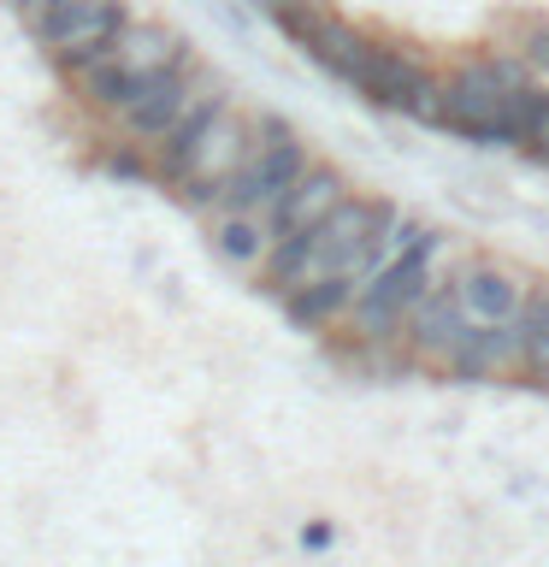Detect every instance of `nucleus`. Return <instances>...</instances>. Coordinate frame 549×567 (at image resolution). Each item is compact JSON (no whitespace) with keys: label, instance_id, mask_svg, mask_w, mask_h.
Returning <instances> with one entry per match:
<instances>
[{"label":"nucleus","instance_id":"nucleus-1","mask_svg":"<svg viewBox=\"0 0 549 567\" xmlns=\"http://www.w3.org/2000/svg\"><path fill=\"white\" fill-rule=\"evenodd\" d=\"M248 136H255V118H242L225 95L195 106V113L177 124L166 142H154V172L184 195L189 207H219L225 184L237 177Z\"/></svg>","mask_w":549,"mask_h":567},{"label":"nucleus","instance_id":"nucleus-2","mask_svg":"<svg viewBox=\"0 0 549 567\" xmlns=\"http://www.w3.org/2000/svg\"><path fill=\"white\" fill-rule=\"evenodd\" d=\"M189 60L195 53L172 24H159V18H124V30L113 35V42H106L95 60H83L77 71H65V78H71L83 106L118 113V106H131L142 95V83H154L159 71L189 65Z\"/></svg>","mask_w":549,"mask_h":567},{"label":"nucleus","instance_id":"nucleus-3","mask_svg":"<svg viewBox=\"0 0 549 567\" xmlns=\"http://www.w3.org/2000/svg\"><path fill=\"white\" fill-rule=\"evenodd\" d=\"M308 166H313L308 142H301V136H296L278 113H260V118H255V136H248V154H242L237 177L225 184L219 207L266 213V219H272L278 202L290 195V184H296V177L308 172Z\"/></svg>","mask_w":549,"mask_h":567},{"label":"nucleus","instance_id":"nucleus-4","mask_svg":"<svg viewBox=\"0 0 549 567\" xmlns=\"http://www.w3.org/2000/svg\"><path fill=\"white\" fill-rule=\"evenodd\" d=\"M520 83H531V65L520 53H478V60H460L449 78H443V131L473 142L496 113H503L508 89H520Z\"/></svg>","mask_w":549,"mask_h":567},{"label":"nucleus","instance_id":"nucleus-5","mask_svg":"<svg viewBox=\"0 0 549 567\" xmlns=\"http://www.w3.org/2000/svg\"><path fill=\"white\" fill-rule=\"evenodd\" d=\"M225 95V83L213 78V71H201V65H172V71H159L154 83H142V95L131 101V106H118V131H124V142H166L177 124H184L195 106H207V101H219Z\"/></svg>","mask_w":549,"mask_h":567},{"label":"nucleus","instance_id":"nucleus-6","mask_svg":"<svg viewBox=\"0 0 549 567\" xmlns=\"http://www.w3.org/2000/svg\"><path fill=\"white\" fill-rule=\"evenodd\" d=\"M124 18H131L124 0H60V7L35 24V42L48 48V60L60 71H77L83 60H95V53L124 30Z\"/></svg>","mask_w":549,"mask_h":567},{"label":"nucleus","instance_id":"nucleus-7","mask_svg":"<svg viewBox=\"0 0 549 567\" xmlns=\"http://www.w3.org/2000/svg\"><path fill=\"white\" fill-rule=\"evenodd\" d=\"M467 331H473V319H467V308H460V296L449 290V284H437V290H425L414 301V313H407V326H402V343H407L414 361L449 372L455 349L467 343Z\"/></svg>","mask_w":549,"mask_h":567},{"label":"nucleus","instance_id":"nucleus-8","mask_svg":"<svg viewBox=\"0 0 549 567\" xmlns=\"http://www.w3.org/2000/svg\"><path fill=\"white\" fill-rule=\"evenodd\" d=\"M425 83H432V71H425L419 53H407V48H396V42H372L366 65L354 71L349 89H361V95H366L372 106H384V113H407Z\"/></svg>","mask_w":549,"mask_h":567},{"label":"nucleus","instance_id":"nucleus-9","mask_svg":"<svg viewBox=\"0 0 549 567\" xmlns=\"http://www.w3.org/2000/svg\"><path fill=\"white\" fill-rule=\"evenodd\" d=\"M455 296H460V308H467L473 326H503V319H520L531 290L520 284V272H508V266L473 260V266H460Z\"/></svg>","mask_w":549,"mask_h":567},{"label":"nucleus","instance_id":"nucleus-10","mask_svg":"<svg viewBox=\"0 0 549 567\" xmlns=\"http://www.w3.org/2000/svg\"><path fill=\"white\" fill-rule=\"evenodd\" d=\"M526 367V349H520V319H503V326H473L467 343L455 349L449 372L467 384H490V379H508V372Z\"/></svg>","mask_w":549,"mask_h":567},{"label":"nucleus","instance_id":"nucleus-11","mask_svg":"<svg viewBox=\"0 0 549 567\" xmlns=\"http://www.w3.org/2000/svg\"><path fill=\"white\" fill-rule=\"evenodd\" d=\"M343 202H349V177L336 166H319V159H313V166L290 184V195L278 202L272 225H278V237H290V230H313L319 219H331Z\"/></svg>","mask_w":549,"mask_h":567},{"label":"nucleus","instance_id":"nucleus-12","mask_svg":"<svg viewBox=\"0 0 549 567\" xmlns=\"http://www.w3.org/2000/svg\"><path fill=\"white\" fill-rule=\"evenodd\" d=\"M278 248V225L266 213H237V207H219L213 219V255H219L230 272H266Z\"/></svg>","mask_w":549,"mask_h":567},{"label":"nucleus","instance_id":"nucleus-13","mask_svg":"<svg viewBox=\"0 0 549 567\" xmlns=\"http://www.w3.org/2000/svg\"><path fill=\"white\" fill-rule=\"evenodd\" d=\"M313 53V65H325L331 78H343V83H354V71L366 65V53H372V35L366 30H354L349 18H319V30L308 35V42H301Z\"/></svg>","mask_w":549,"mask_h":567},{"label":"nucleus","instance_id":"nucleus-14","mask_svg":"<svg viewBox=\"0 0 549 567\" xmlns=\"http://www.w3.org/2000/svg\"><path fill=\"white\" fill-rule=\"evenodd\" d=\"M354 290H361L354 278H313V284H301V290L283 296V313H290L296 326H308V331L336 326V319H349Z\"/></svg>","mask_w":549,"mask_h":567},{"label":"nucleus","instance_id":"nucleus-15","mask_svg":"<svg viewBox=\"0 0 549 567\" xmlns=\"http://www.w3.org/2000/svg\"><path fill=\"white\" fill-rule=\"evenodd\" d=\"M520 349H526V379H538L549 384V290L538 296H526V308H520Z\"/></svg>","mask_w":549,"mask_h":567},{"label":"nucleus","instance_id":"nucleus-16","mask_svg":"<svg viewBox=\"0 0 549 567\" xmlns=\"http://www.w3.org/2000/svg\"><path fill=\"white\" fill-rule=\"evenodd\" d=\"M520 60L531 65V78H549V24H526V35H520Z\"/></svg>","mask_w":549,"mask_h":567},{"label":"nucleus","instance_id":"nucleus-17","mask_svg":"<svg viewBox=\"0 0 549 567\" xmlns=\"http://www.w3.org/2000/svg\"><path fill=\"white\" fill-rule=\"evenodd\" d=\"M526 154H531V159H543V166H549V106H543V124H538V136L526 142Z\"/></svg>","mask_w":549,"mask_h":567},{"label":"nucleus","instance_id":"nucleus-18","mask_svg":"<svg viewBox=\"0 0 549 567\" xmlns=\"http://www.w3.org/2000/svg\"><path fill=\"white\" fill-rule=\"evenodd\" d=\"M7 7L24 18V24H35V18H42V0H7Z\"/></svg>","mask_w":549,"mask_h":567},{"label":"nucleus","instance_id":"nucleus-19","mask_svg":"<svg viewBox=\"0 0 549 567\" xmlns=\"http://www.w3.org/2000/svg\"><path fill=\"white\" fill-rule=\"evenodd\" d=\"M301 544H308V549H325V544H331V526H308V532H301Z\"/></svg>","mask_w":549,"mask_h":567},{"label":"nucleus","instance_id":"nucleus-20","mask_svg":"<svg viewBox=\"0 0 549 567\" xmlns=\"http://www.w3.org/2000/svg\"><path fill=\"white\" fill-rule=\"evenodd\" d=\"M53 7H60V0H42V18H48V12H53ZM42 18H35V24H42Z\"/></svg>","mask_w":549,"mask_h":567}]
</instances>
